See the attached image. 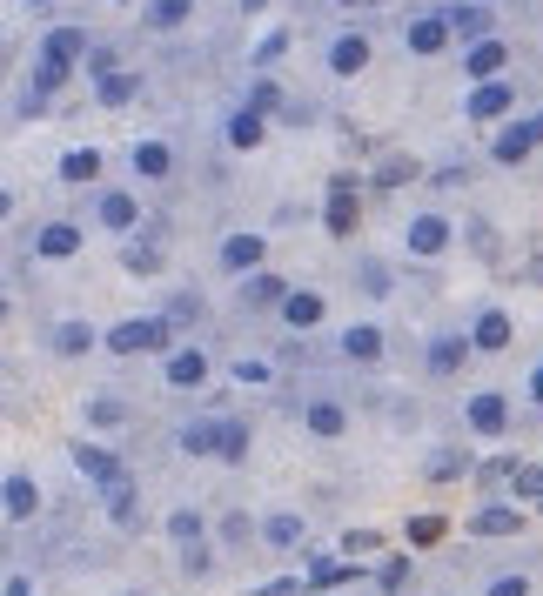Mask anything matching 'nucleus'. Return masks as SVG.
Instances as JSON below:
<instances>
[{"instance_id": "f257e3e1", "label": "nucleus", "mask_w": 543, "mask_h": 596, "mask_svg": "<svg viewBox=\"0 0 543 596\" xmlns=\"http://www.w3.org/2000/svg\"><path fill=\"white\" fill-rule=\"evenodd\" d=\"M74 463H81V476H88V483H101L114 496V489H128V469L114 463L108 449H94V442H74Z\"/></svg>"}, {"instance_id": "f03ea898", "label": "nucleus", "mask_w": 543, "mask_h": 596, "mask_svg": "<svg viewBox=\"0 0 543 596\" xmlns=\"http://www.w3.org/2000/svg\"><path fill=\"white\" fill-rule=\"evenodd\" d=\"M114 355H141V349H168V322H121L108 335Z\"/></svg>"}, {"instance_id": "7ed1b4c3", "label": "nucleus", "mask_w": 543, "mask_h": 596, "mask_svg": "<svg viewBox=\"0 0 543 596\" xmlns=\"http://www.w3.org/2000/svg\"><path fill=\"white\" fill-rule=\"evenodd\" d=\"M81 54H88V34H81V27H54V34H47V47H41V61L61 67V74H68Z\"/></svg>"}, {"instance_id": "20e7f679", "label": "nucleus", "mask_w": 543, "mask_h": 596, "mask_svg": "<svg viewBox=\"0 0 543 596\" xmlns=\"http://www.w3.org/2000/svg\"><path fill=\"white\" fill-rule=\"evenodd\" d=\"M168 382H175V389H202L208 382V355L202 349H175L168 355Z\"/></svg>"}, {"instance_id": "39448f33", "label": "nucleus", "mask_w": 543, "mask_h": 596, "mask_svg": "<svg viewBox=\"0 0 543 596\" xmlns=\"http://www.w3.org/2000/svg\"><path fill=\"white\" fill-rule=\"evenodd\" d=\"M409 248H416V255H443V248H450V221L443 215L409 221Z\"/></svg>"}, {"instance_id": "423d86ee", "label": "nucleus", "mask_w": 543, "mask_h": 596, "mask_svg": "<svg viewBox=\"0 0 543 596\" xmlns=\"http://www.w3.org/2000/svg\"><path fill=\"white\" fill-rule=\"evenodd\" d=\"M503 61H510V54H503V41H470V54H463V67H470L476 81H497Z\"/></svg>"}, {"instance_id": "0eeeda50", "label": "nucleus", "mask_w": 543, "mask_h": 596, "mask_svg": "<svg viewBox=\"0 0 543 596\" xmlns=\"http://www.w3.org/2000/svg\"><path fill=\"white\" fill-rule=\"evenodd\" d=\"M503 422H510L503 396H470V429H476V436H497Z\"/></svg>"}, {"instance_id": "6e6552de", "label": "nucleus", "mask_w": 543, "mask_h": 596, "mask_svg": "<svg viewBox=\"0 0 543 596\" xmlns=\"http://www.w3.org/2000/svg\"><path fill=\"white\" fill-rule=\"evenodd\" d=\"M329 67H336V74H362V67H369V41H362V34H342V41L329 47Z\"/></svg>"}, {"instance_id": "1a4fd4ad", "label": "nucleus", "mask_w": 543, "mask_h": 596, "mask_svg": "<svg viewBox=\"0 0 543 596\" xmlns=\"http://www.w3.org/2000/svg\"><path fill=\"white\" fill-rule=\"evenodd\" d=\"M282 315H289V329H316L322 322V295L295 288V295H282Z\"/></svg>"}, {"instance_id": "9d476101", "label": "nucleus", "mask_w": 543, "mask_h": 596, "mask_svg": "<svg viewBox=\"0 0 543 596\" xmlns=\"http://www.w3.org/2000/svg\"><path fill=\"white\" fill-rule=\"evenodd\" d=\"M349 228H356V188L336 181L329 188V235H349Z\"/></svg>"}, {"instance_id": "9b49d317", "label": "nucleus", "mask_w": 543, "mask_h": 596, "mask_svg": "<svg viewBox=\"0 0 543 596\" xmlns=\"http://www.w3.org/2000/svg\"><path fill=\"white\" fill-rule=\"evenodd\" d=\"M409 47H416V54H443V47H450V27L436 21V14H423V21H409Z\"/></svg>"}, {"instance_id": "f8f14e48", "label": "nucleus", "mask_w": 543, "mask_h": 596, "mask_svg": "<svg viewBox=\"0 0 543 596\" xmlns=\"http://www.w3.org/2000/svg\"><path fill=\"white\" fill-rule=\"evenodd\" d=\"M222 262L235 268V275H249V268L262 262V235H228V242H222Z\"/></svg>"}, {"instance_id": "ddd939ff", "label": "nucleus", "mask_w": 543, "mask_h": 596, "mask_svg": "<svg viewBox=\"0 0 543 596\" xmlns=\"http://www.w3.org/2000/svg\"><path fill=\"white\" fill-rule=\"evenodd\" d=\"M470 114H476V121H497V114H510V88H497V81H483V88L470 94Z\"/></svg>"}, {"instance_id": "4468645a", "label": "nucleus", "mask_w": 543, "mask_h": 596, "mask_svg": "<svg viewBox=\"0 0 543 596\" xmlns=\"http://www.w3.org/2000/svg\"><path fill=\"white\" fill-rule=\"evenodd\" d=\"M470 530H476V536H517V530H523V516H517V509H476Z\"/></svg>"}, {"instance_id": "2eb2a0df", "label": "nucleus", "mask_w": 543, "mask_h": 596, "mask_svg": "<svg viewBox=\"0 0 543 596\" xmlns=\"http://www.w3.org/2000/svg\"><path fill=\"white\" fill-rule=\"evenodd\" d=\"M74 248H81V228H68V221L41 228V255H47V262H61V255H74Z\"/></svg>"}, {"instance_id": "dca6fc26", "label": "nucleus", "mask_w": 543, "mask_h": 596, "mask_svg": "<svg viewBox=\"0 0 543 596\" xmlns=\"http://www.w3.org/2000/svg\"><path fill=\"white\" fill-rule=\"evenodd\" d=\"M503 342H510V315L483 309V315H476V349H503Z\"/></svg>"}, {"instance_id": "f3484780", "label": "nucleus", "mask_w": 543, "mask_h": 596, "mask_svg": "<svg viewBox=\"0 0 543 596\" xmlns=\"http://www.w3.org/2000/svg\"><path fill=\"white\" fill-rule=\"evenodd\" d=\"M450 34H463V41H483V27H490V7H450Z\"/></svg>"}, {"instance_id": "a211bd4d", "label": "nucleus", "mask_w": 543, "mask_h": 596, "mask_svg": "<svg viewBox=\"0 0 543 596\" xmlns=\"http://www.w3.org/2000/svg\"><path fill=\"white\" fill-rule=\"evenodd\" d=\"M215 456L242 463V456H249V429H242V422H215Z\"/></svg>"}, {"instance_id": "6ab92c4d", "label": "nucleus", "mask_w": 543, "mask_h": 596, "mask_svg": "<svg viewBox=\"0 0 543 596\" xmlns=\"http://www.w3.org/2000/svg\"><path fill=\"white\" fill-rule=\"evenodd\" d=\"M269 550H302V516H269Z\"/></svg>"}, {"instance_id": "aec40b11", "label": "nucleus", "mask_w": 543, "mask_h": 596, "mask_svg": "<svg viewBox=\"0 0 543 596\" xmlns=\"http://www.w3.org/2000/svg\"><path fill=\"white\" fill-rule=\"evenodd\" d=\"M342 349H349V362H376V355H383V335H376V329H349V335H342Z\"/></svg>"}, {"instance_id": "412c9836", "label": "nucleus", "mask_w": 543, "mask_h": 596, "mask_svg": "<svg viewBox=\"0 0 543 596\" xmlns=\"http://www.w3.org/2000/svg\"><path fill=\"white\" fill-rule=\"evenodd\" d=\"M342 429H349V416H342L336 402H316V409H309V436H342Z\"/></svg>"}, {"instance_id": "4be33fe9", "label": "nucleus", "mask_w": 543, "mask_h": 596, "mask_svg": "<svg viewBox=\"0 0 543 596\" xmlns=\"http://www.w3.org/2000/svg\"><path fill=\"white\" fill-rule=\"evenodd\" d=\"M135 168H141L148 181H161V175H168V148H161V141H141V148H135Z\"/></svg>"}, {"instance_id": "5701e85b", "label": "nucleus", "mask_w": 543, "mask_h": 596, "mask_svg": "<svg viewBox=\"0 0 543 596\" xmlns=\"http://www.w3.org/2000/svg\"><path fill=\"white\" fill-rule=\"evenodd\" d=\"M530 148H537V141H530V128H503V134H497V161H523Z\"/></svg>"}, {"instance_id": "b1692460", "label": "nucleus", "mask_w": 543, "mask_h": 596, "mask_svg": "<svg viewBox=\"0 0 543 596\" xmlns=\"http://www.w3.org/2000/svg\"><path fill=\"white\" fill-rule=\"evenodd\" d=\"M101 101H108V108H128V101H135V74H101Z\"/></svg>"}, {"instance_id": "393cba45", "label": "nucleus", "mask_w": 543, "mask_h": 596, "mask_svg": "<svg viewBox=\"0 0 543 596\" xmlns=\"http://www.w3.org/2000/svg\"><path fill=\"white\" fill-rule=\"evenodd\" d=\"M61 175H68V181H94V175H101V155H94V148H74V155L61 161Z\"/></svg>"}, {"instance_id": "a878e982", "label": "nucleus", "mask_w": 543, "mask_h": 596, "mask_svg": "<svg viewBox=\"0 0 543 596\" xmlns=\"http://www.w3.org/2000/svg\"><path fill=\"white\" fill-rule=\"evenodd\" d=\"M456 362H463V335H443V342L430 349V369H436V376H450Z\"/></svg>"}, {"instance_id": "bb28decb", "label": "nucleus", "mask_w": 543, "mask_h": 596, "mask_svg": "<svg viewBox=\"0 0 543 596\" xmlns=\"http://www.w3.org/2000/svg\"><path fill=\"white\" fill-rule=\"evenodd\" d=\"M101 221H108V228H135V201L128 195H101Z\"/></svg>"}, {"instance_id": "cd10ccee", "label": "nucleus", "mask_w": 543, "mask_h": 596, "mask_svg": "<svg viewBox=\"0 0 543 596\" xmlns=\"http://www.w3.org/2000/svg\"><path fill=\"white\" fill-rule=\"evenodd\" d=\"M34 503H41V496H34V483H27V476H14V483H7V516H34Z\"/></svg>"}, {"instance_id": "c85d7f7f", "label": "nucleus", "mask_w": 543, "mask_h": 596, "mask_svg": "<svg viewBox=\"0 0 543 596\" xmlns=\"http://www.w3.org/2000/svg\"><path fill=\"white\" fill-rule=\"evenodd\" d=\"M181 449H188V456H215V422H195V429H181Z\"/></svg>"}, {"instance_id": "c756f323", "label": "nucleus", "mask_w": 543, "mask_h": 596, "mask_svg": "<svg viewBox=\"0 0 543 596\" xmlns=\"http://www.w3.org/2000/svg\"><path fill=\"white\" fill-rule=\"evenodd\" d=\"M228 141H235V148H255V141H262V114H235Z\"/></svg>"}, {"instance_id": "7c9ffc66", "label": "nucleus", "mask_w": 543, "mask_h": 596, "mask_svg": "<svg viewBox=\"0 0 543 596\" xmlns=\"http://www.w3.org/2000/svg\"><path fill=\"white\" fill-rule=\"evenodd\" d=\"M148 21H155V27H181V21H188V0H155Z\"/></svg>"}, {"instance_id": "2f4dec72", "label": "nucleus", "mask_w": 543, "mask_h": 596, "mask_svg": "<svg viewBox=\"0 0 543 596\" xmlns=\"http://www.w3.org/2000/svg\"><path fill=\"white\" fill-rule=\"evenodd\" d=\"M510 476H517V496H530V503H543V469L517 463V469H510Z\"/></svg>"}, {"instance_id": "473e14b6", "label": "nucleus", "mask_w": 543, "mask_h": 596, "mask_svg": "<svg viewBox=\"0 0 543 596\" xmlns=\"http://www.w3.org/2000/svg\"><path fill=\"white\" fill-rule=\"evenodd\" d=\"M54 342H61V355H81V349L94 342V335L81 329V322H61V335H54Z\"/></svg>"}, {"instance_id": "72a5a7b5", "label": "nucleus", "mask_w": 543, "mask_h": 596, "mask_svg": "<svg viewBox=\"0 0 543 596\" xmlns=\"http://www.w3.org/2000/svg\"><path fill=\"white\" fill-rule=\"evenodd\" d=\"M249 302H282V282H275V275H255V282H249Z\"/></svg>"}, {"instance_id": "f704fd0d", "label": "nucleus", "mask_w": 543, "mask_h": 596, "mask_svg": "<svg viewBox=\"0 0 543 596\" xmlns=\"http://www.w3.org/2000/svg\"><path fill=\"white\" fill-rule=\"evenodd\" d=\"M168 530H175L181 543H202V523H195V516H188V509H175V523H168Z\"/></svg>"}, {"instance_id": "c9c22d12", "label": "nucleus", "mask_w": 543, "mask_h": 596, "mask_svg": "<svg viewBox=\"0 0 543 596\" xmlns=\"http://www.w3.org/2000/svg\"><path fill=\"white\" fill-rule=\"evenodd\" d=\"M282 47H289V34H269V41L255 47V61H262V67H275V61H282Z\"/></svg>"}, {"instance_id": "e433bc0d", "label": "nucleus", "mask_w": 543, "mask_h": 596, "mask_svg": "<svg viewBox=\"0 0 543 596\" xmlns=\"http://www.w3.org/2000/svg\"><path fill=\"white\" fill-rule=\"evenodd\" d=\"M235 382H269V362H249V355H242V362H235Z\"/></svg>"}, {"instance_id": "4c0bfd02", "label": "nucleus", "mask_w": 543, "mask_h": 596, "mask_svg": "<svg viewBox=\"0 0 543 596\" xmlns=\"http://www.w3.org/2000/svg\"><path fill=\"white\" fill-rule=\"evenodd\" d=\"M409 536H416V543H436V536H443V523H436V516H416V523H409Z\"/></svg>"}, {"instance_id": "58836bf2", "label": "nucleus", "mask_w": 543, "mask_h": 596, "mask_svg": "<svg viewBox=\"0 0 543 596\" xmlns=\"http://www.w3.org/2000/svg\"><path fill=\"white\" fill-rule=\"evenodd\" d=\"M342 550H349V556H369V550H376V536H369V530H349V536H342Z\"/></svg>"}, {"instance_id": "ea45409f", "label": "nucleus", "mask_w": 543, "mask_h": 596, "mask_svg": "<svg viewBox=\"0 0 543 596\" xmlns=\"http://www.w3.org/2000/svg\"><path fill=\"white\" fill-rule=\"evenodd\" d=\"M403 576H409V563H403V556H389V563H383V590H403Z\"/></svg>"}, {"instance_id": "a19ab883", "label": "nucleus", "mask_w": 543, "mask_h": 596, "mask_svg": "<svg viewBox=\"0 0 543 596\" xmlns=\"http://www.w3.org/2000/svg\"><path fill=\"white\" fill-rule=\"evenodd\" d=\"M490 596H530V583H523V576H503V583H497Z\"/></svg>"}, {"instance_id": "79ce46f5", "label": "nucleus", "mask_w": 543, "mask_h": 596, "mask_svg": "<svg viewBox=\"0 0 543 596\" xmlns=\"http://www.w3.org/2000/svg\"><path fill=\"white\" fill-rule=\"evenodd\" d=\"M530 396H537V402H543V369H537V376H530Z\"/></svg>"}, {"instance_id": "37998d69", "label": "nucleus", "mask_w": 543, "mask_h": 596, "mask_svg": "<svg viewBox=\"0 0 543 596\" xmlns=\"http://www.w3.org/2000/svg\"><path fill=\"white\" fill-rule=\"evenodd\" d=\"M7 208H14V195H7V188H0V221H7Z\"/></svg>"}, {"instance_id": "c03bdc74", "label": "nucleus", "mask_w": 543, "mask_h": 596, "mask_svg": "<svg viewBox=\"0 0 543 596\" xmlns=\"http://www.w3.org/2000/svg\"><path fill=\"white\" fill-rule=\"evenodd\" d=\"M530 141H543V114H537V121H530Z\"/></svg>"}, {"instance_id": "a18cd8bd", "label": "nucleus", "mask_w": 543, "mask_h": 596, "mask_svg": "<svg viewBox=\"0 0 543 596\" xmlns=\"http://www.w3.org/2000/svg\"><path fill=\"white\" fill-rule=\"evenodd\" d=\"M269 596H295V583H275V590H269Z\"/></svg>"}, {"instance_id": "49530a36", "label": "nucleus", "mask_w": 543, "mask_h": 596, "mask_svg": "<svg viewBox=\"0 0 543 596\" xmlns=\"http://www.w3.org/2000/svg\"><path fill=\"white\" fill-rule=\"evenodd\" d=\"M242 7H249V14H255V7H269V0H242Z\"/></svg>"}, {"instance_id": "de8ad7c7", "label": "nucleus", "mask_w": 543, "mask_h": 596, "mask_svg": "<svg viewBox=\"0 0 543 596\" xmlns=\"http://www.w3.org/2000/svg\"><path fill=\"white\" fill-rule=\"evenodd\" d=\"M336 7H362V0H336Z\"/></svg>"}, {"instance_id": "09e8293b", "label": "nucleus", "mask_w": 543, "mask_h": 596, "mask_svg": "<svg viewBox=\"0 0 543 596\" xmlns=\"http://www.w3.org/2000/svg\"><path fill=\"white\" fill-rule=\"evenodd\" d=\"M476 7H490V0H476Z\"/></svg>"}]
</instances>
